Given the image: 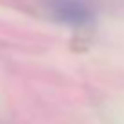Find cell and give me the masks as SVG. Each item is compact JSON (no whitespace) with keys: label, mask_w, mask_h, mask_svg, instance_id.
<instances>
[{"label":"cell","mask_w":124,"mask_h":124,"mask_svg":"<svg viewBox=\"0 0 124 124\" xmlns=\"http://www.w3.org/2000/svg\"><path fill=\"white\" fill-rule=\"evenodd\" d=\"M49 11L58 22L84 27L93 22V11L82 0H49Z\"/></svg>","instance_id":"obj_1"}]
</instances>
